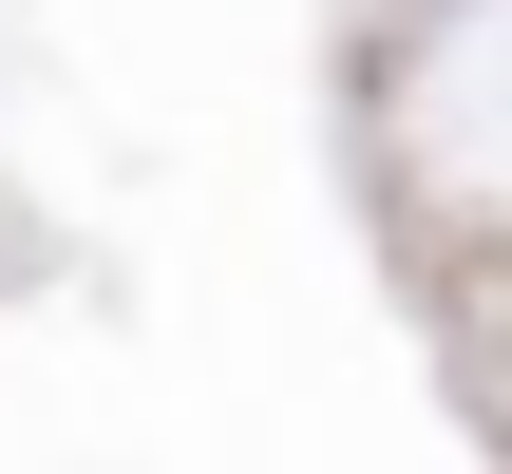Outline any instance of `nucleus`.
Here are the masks:
<instances>
[]
</instances>
